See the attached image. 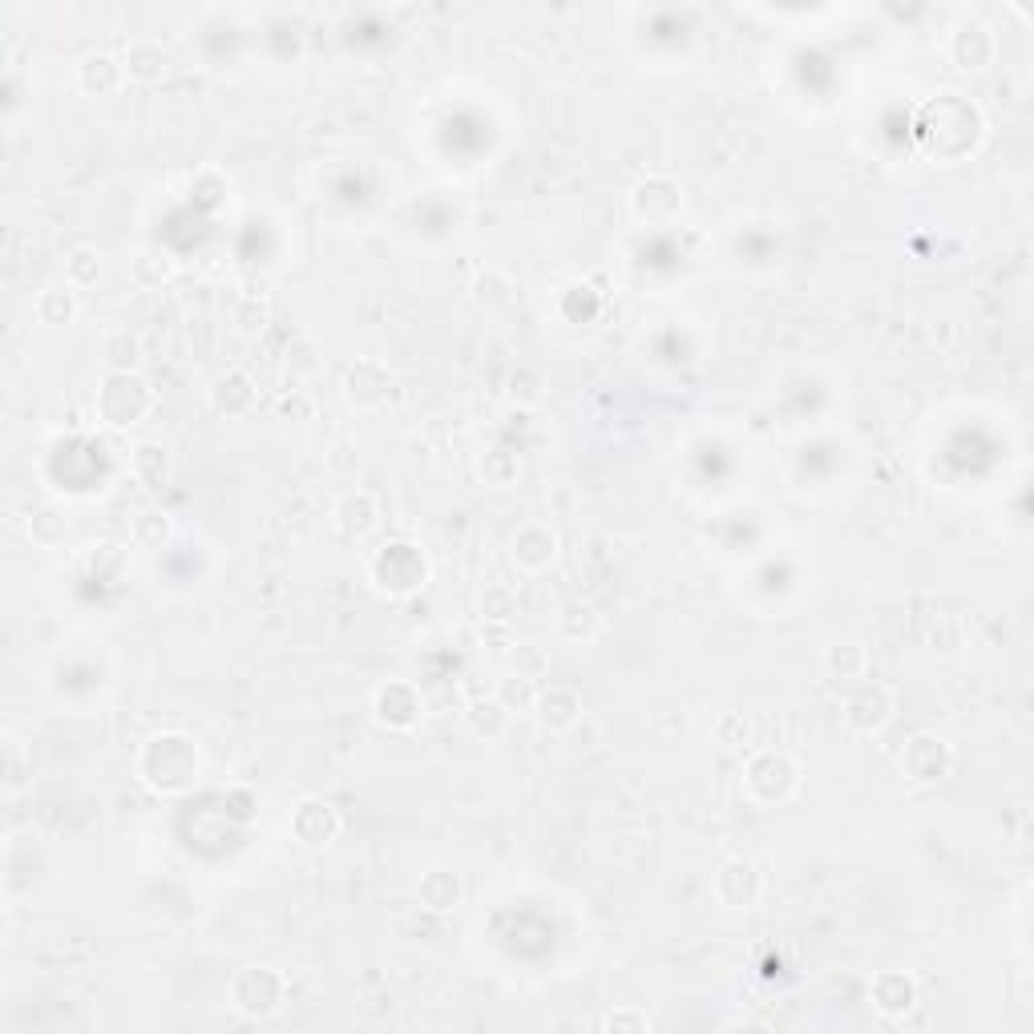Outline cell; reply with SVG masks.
I'll list each match as a JSON object with an SVG mask.
<instances>
[{
	"label": "cell",
	"mask_w": 1034,
	"mask_h": 1034,
	"mask_svg": "<svg viewBox=\"0 0 1034 1034\" xmlns=\"http://www.w3.org/2000/svg\"><path fill=\"white\" fill-rule=\"evenodd\" d=\"M914 1002H917V986L901 970L877 974V982H873V1006H877L885 1019H901L905 1011H914Z\"/></svg>",
	"instance_id": "obj_17"
},
{
	"label": "cell",
	"mask_w": 1034,
	"mask_h": 1034,
	"mask_svg": "<svg viewBox=\"0 0 1034 1034\" xmlns=\"http://www.w3.org/2000/svg\"><path fill=\"white\" fill-rule=\"evenodd\" d=\"M606 1026H611V1031H626V1026H631V1031H646V1026H651V1019H646V1014H639V1011H619V1014H611V1019H606Z\"/></svg>",
	"instance_id": "obj_37"
},
{
	"label": "cell",
	"mask_w": 1034,
	"mask_h": 1034,
	"mask_svg": "<svg viewBox=\"0 0 1034 1034\" xmlns=\"http://www.w3.org/2000/svg\"><path fill=\"white\" fill-rule=\"evenodd\" d=\"M994 53H999V41H994V33H990L986 24H974V21L962 24L950 41L953 65L966 73H982L986 65H994Z\"/></svg>",
	"instance_id": "obj_11"
},
{
	"label": "cell",
	"mask_w": 1034,
	"mask_h": 1034,
	"mask_svg": "<svg viewBox=\"0 0 1034 1034\" xmlns=\"http://www.w3.org/2000/svg\"><path fill=\"white\" fill-rule=\"evenodd\" d=\"M509 553H514L517 570H526V574H541V570H550L553 558H558V534H553L550 526L529 521V526H521L514 534V546H509Z\"/></svg>",
	"instance_id": "obj_9"
},
{
	"label": "cell",
	"mask_w": 1034,
	"mask_h": 1034,
	"mask_svg": "<svg viewBox=\"0 0 1034 1034\" xmlns=\"http://www.w3.org/2000/svg\"><path fill=\"white\" fill-rule=\"evenodd\" d=\"M953 768L950 743L938 740V736H917V740L905 743L901 752V772L914 780V784H938L946 780Z\"/></svg>",
	"instance_id": "obj_6"
},
{
	"label": "cell",
	"mask_w": 1034,
	"mask_h": 1034,
	"mask_svg": "<svg viewBox=\"0 0 1034 1034\" xmlns=\"http://www.w3.org/2000/svg\"><path fill=\"white\" fill-rule=\"evenodd\" d=\"M106 360L114 372H134L141 365V344L134 331H109L106 336Z\"/></svg>",
	"instance_id": "obj_27"
},
{
	"label": "cell",
	"mask_w": 1034,
	"mask_h": 1034,
	"mask_svg": "<svg viewBox=\"0 0 1034 1034\" xmlns=\"http://www.w3.org/2000/svg\"><path fill=\"white\" fill-rule=\"evenodd\" d=\"M170 534H175V526H170V514H162V509H141V514L134 517V526H129V541L146 553L162 550L166 541H170Z\"/></svg>",
	"instance_id": "obj_22"
},
{
	"label": "cell",
	"mask_w": 1034,
	"mask_h": 1034,
	"mask_svg": "<svg viewBox=\"0 0 1034 1034\" xmlns=\"http://www.w3.org/2000/svg\"><path fill=\"white\" fill-rule=\"evenodd\" d=\"M558 635L570 639V643H587V639H594L599 635V611L582 599L566 602L562 611H558Z\"/></svg>",
	"instance_id": "obj_23"
},
{
	"label": "cell",
	"mask_w": 1034,
	"mask_h": 1034,
	"mask_svg": "<svg viewBox=\"0 0 1034 1034\" xmlns=\"http://www.w3.org/2000/svg\"><path fill=\"white\" fill-rule=\"evenodd\" d=\"M122 82H126V65H122L114 53H89V57H82V65H77V85H82V94H89V97L114 94V89H122Z\"/></svg>",
	"instance_id": "obj_16"
},
{
	"label": "cell",
	"mask_w": 1034,
	"mask_h": 1034,
	"mask_svg": "<svg viewBox=\"0 0 1034 1034\" xmlns=\"http://www.w3.org/2000/svg\"><path fill=\"white\" fill-rule=\"evenodd\" d=\"M94 570H97V574H106V570H109V574H114V578H122V574H126V570H129L126 550H122V546H109V541H106V546H97V553H94Z\"/></svg>",
	"instance_id": "obj_35"
},
{
	"label": "cell",
	"mask_w": 1034,
	"mask_h": 1034,
	"mask_svg": "<svg viewBox=\"0 0 1034 1034\" xmlns=\"http://www.w3.org/2000/svg\"><path fill=\"white\" fill-rule=\"evenodd\" d=\"M509 667H514V675H521V679L538 683L541 675H546V667H550V658H546V651H541L538 643H517L514 655H509Z\"/></svg>",
	"instance_id": "obj_31"
},
{
	"label": "cell",
	"mask_w": 1034,
	"mask_h": 1034,
	"mask_svg": "<svg viewBox=\"0 0 1034 1034\" xmlns=\"http://www.w3.org/2000/svg\"><path fill=\"white\" fill-rule=\"evenodd\" d=\"M517 611H521V602H517L514 587L494 582V587L482 590V619H489V623H509Z\"/></svg>",
	"instance_id": "obj_28"
},
{
	"label": "cell",
	"mask_w": 1034,
	"mask_h": 1034,
	"mask_svg": "<svg viewBox=\"0 0 1034 1034\" xmlns=\"http://www.w3.org/2000/svg\"><path fill=\"white\" fill-rule=\"evenodd\" d=\"M292 833L295 841L304 848H324L336 841V833H340V812L331 809L328 800H316L307 796L295 804L292 812Z\"/></svg>",
	"instance_id": "obj_7"
},
{
	"label": "cell",
	"mask_w": 1034,
	"mask_h": 1034,
	"mask_svg": "<svg viewBox=\"0 0 1034 1034\" xmlns=\"http://www.w3.org/2000/svg\"><path fill=\"white\" fill-rule=\"evenodd\" d=\"M199 772V752L187 736H154L150 748L141 752V776L158 792H178Z\"/></svg>",
	"instance_id": "obj_1"
},
{
	"label": "cell",
	"mask_w": 1034,
	"mask_h": 1034,
	"mask_svg": "<svg viewBox=\"0 0 1034 1034\" xmlns=\"http://www.w3.org/2000/svg\"><path fill=\"white\" fill-rule=\"evenodd\" d=\"M29 534H33L41 546H57L65 538V517L57 509H36L33 521H29Z\"/></svg>",
	"instance_id": "obj_33"
},
{
	"label": "cell",
	"mask_w": 1034,
	"mask_h": 1034,
	"mask_svg": "<svg viewBox=\"0 0 1034 1034\" xmlns=\"http://www.w3.org/2000/svg\"><path fill=\"white\" fill-rule=\"evenodd\" d=\"M683 207V194L671 178H646L643 187L631 194V211H635L639 223L646 226H663L671 223Z\"/></svg>",
	"instance_id": "obj_8"
},
{
	"label": "cell",
	"mask_w": 1034,
	"mask_h": 1034,
	"mask_svg": "<svg viewBox=\"0 0 1034 1034\" xmlns=\"http://www.w3.org/2000/svg\"><path fill=\"white\" fill-rule=\"evenodd\" d=\"M482 473L494 489H509V485L517 482L521 465H517V457L509 453V449H489V453L482 457Z\"/></svg>",
	"instance_id": "obj_29"
},
{
	"label": "cell",
	"mask_w": 1034,
	"mask_h": 1034,
	"mask_svg": "<svg viewBox=\"0 0 1034 1034\" xmlns=\"http://www.w3.org/2000/svg\"><path fill=\"white\" fill-rule=\"evenodd\" d=\"M716 740L724 743V748H743V743L752 740V724H748V716H724L719 719Z\"/></svg>",
	"instance_id": "obj_34"
},
{
	"label": "cell",
	"mask_w": 1034,
	"mask_h": 1034,
	"mask_svg": "<svg viewBox=\"0 0 1034 1034\" xmlns=\"http://www.w3.org/2000/svg\"><path fill=\"white\" fill-rule=\"evenodd\" d=\"M231 994H235V1011L243 1019H271L283 1006L287 982L275 966H247V970H239Z\"/></svg>",
	"instance_id": "obj_3"
},
{
	"label": "cell",
	"mask_w": 1034,
	"mask_h": 1034,
	"mask_svg": "<svg viewBox=\"0 0 1034 1034\" xmlns=\"http://www.w3.org/2000/svg\"><path fill=\"white\" fill-rule=\"evenodd\" d=\"M377 521H380V509L368 494H348L340 506H336V526H340L348 538H365V534H372Z\"/></svg>",
	"instance_id": "obj_19"
},
{
	"label": "cell",
	"mask_w": 1034,
	"mask_h": 1034,
	"mask_svg": "<svg viewBox=\"0 0 1034 1034\" xmlns=\"http://www.w3.org/2000/svg\"><path fill=\"white\" fill-rule=\"evenodd\" d=\"M207 400H211L214 416L235 421V416H247L255 409V384H251L247 372H226V377H219L211 384V397Z\"/></svg>",
	"instance_id": "obj_14"
},
{
	"label": "cell",
	"mask_w": 1034,
	"mask_h": 1034,
	"mask_svg": "<svg viewBox=\"0 0 1034 1034\" xmlns=\"http://www.w3.org/2000/svg\"><path fill=\"white\" fill-rule=\"evenodd\" d=\"M97 275H102V258H97V251L77 247L70 258H65V283H70L73 292H77V287H89V283H97Z\"/></svg>",
	"instance_id": "obj_30"
},
{
	"label": "cell",
	"mask_w": 1034,
	"mask_h": 1034,
	"mask_svg": "<svg viewBox=\"0 0 1034 1034\" xmlns=\"http://www.w3.org/2000/svg\"><path fill=\"white\" fill-rule=\"evenodd\" d=\"M509 719V707L502 704V699H477V704L469 707V728L477 731V736H485V740H497L502 736V728H506Z\"/></svg>",
	"instance_id": "obj_26"
},
{
	"label": "cell",
	"mask_w": 1034,
	"mask_h": 1034,
	"mask_svg": "<svg viewBox=\"0 0 1034 1034\" xmlns=\"http://www.w3.org/2000/svg\"><path fill=\"white\" fill-rule=\"evenodd\" d=\"M421 905L424 909H433V914H449L453 905L461 901V877L449 869H433L421 877Z\"/></svg>",
	"instance_id": "obj_21"
},
{
	"label": "cell",
	"mask_w": 1034,
	"mask_h": 1034,
	"mask_svg": "<svg viewBox=\"0 0 1034 1034\" xmlns=\"http://www.w3.org/2000/svg\"><path fill=\"white\" fill-rule=\"evenodd\" d=\"M824 667L833 679H865V667H869V655L861 643H833L824 651Z\"/></svg>",
	"instance_id": "obj_25"
},
{
	"label": "cell",
	"mask_w": 1034,
	"mask_h": 1034,
	"mask_svg": "<svg viewBox=\"0 0 1034 1034\" xmlns=\"http://www.w3.org/2000/svg\"><path fill=\"white\" fill-rule=\"evenodd\" d=\"M175 258L166 255V251H141L134 263H129V275H134V283L138 287H146V292H154V287H162V283L175 279Z\"/></svg>",
	"instance_id": "obj_24"
},
{
	"label": "cell",
	"mask_w": 1034,
	"mask_h": 1034,
	"mask_svg": "<svg viewBox=\"0 0 1034 1034\" xmlns=\"http://www.w3.org/2000/svg\"><path fill=\"white\" fill-rule=\"evenodd\" d=\"M372 578H377V587L388 590V594H412L416 587H424L429 562H424V553L416 550V546L392 541V546H384V550L372 558Z\"/></svg>",
	"instance_id": "obj_4"
},
{
	"label": "cell",
	"mask_w": 1034,
	"mask_h": 1034,
	"mask_svg": "<svg viewBox=\"0 0 1034 1034\" xmlns=\"http://www.w3.org/2000/svg\"><path fill=\"white\" fill-rule=\"evenodd\" d=\"M538 397L541 392H538V377H534V372L521 368V372L509 377V400H517V404H534Z\"/></svg>",
	"instance_id": "obj_36"
},
{
	"label": "cell",
	"mask_w": 1034,
	"mask_h": 1034,
	"mask_svg": "<svg viewBox=\"0 0 1034 1034\" xmlns=\"http://www.w3.org/2000/svg\"><path fill=\"white\" fill-rule=\"evenodd\" d=\"M534 716H538V724L546 731H570L582 719V695L574 692V687H546V692H538V699H534Z\"/></svg>",
	"instance_id": "obj_12"
},
{
	"label": "cell",
	"mask_w": 1034,
	"mask_h": 1034,
	"mask_svg": "<svg viewBox=\"0 0 1034 1034\" xmlns=\"http://www.w3.org/2000/svg\"><path fill=\"white\" fill-rule=\"evenodd\" d=\"M497 699L509 707V711H534V699H538V692H534V683L521 679V675H509V679H502V687H497Z\"/></svg>",
	"instance_id": "obj_32"
},
{
	"label": "cell",
	"mask_w": 1034,
	"mask_h": 1034,
	"mask_svg": "<svg viewBox=\"0 0 1034 1034\" xmlns=\"http://www.w3.org/2000/svg\"><path fill=\"white\" fill-rule=\"evenodd\" d=\"M129 473H134V482L146 485V489H166V485H170V473H175L170 449H166L162 441H141V445L129 453Z\"/></svg>",
	"instance_id": "obj_15"
},
{
	"label": "cell",
	"mask_w": 1034,
	"mask_h": 1034,
	"mask_svg": "<svg viewBox=\"0 0 1034 1034\" xmlns=\"http://www.w3.org/2000/svg\"><path fill=\"white\" fill-rule=\"evenodd\" d=\"M122 65H126V77L138 85H154L162 82L166 73V53L162 45H154V41H129L126 45V57H122Z\"/></svg>",
	"instance_id": "obj_18"
},
{
	"label": "cell",
	"mask_w": 1034,
	"mask_h": 1034,
	"mask_svg": "<svg viewBox=\"0 0 1034 1034\" xmlns=\"http://www.w3.org/2000/svg\"><path fill=\"white\" fill-rule=\"evenodd\" d=\"M889 719H894V692L885 683H861L857 692L848 695L845 724L857 736H877Z\"/></svg>",
	"instance_id": "obj_5"
},
{
	"label": "cell",
	"mask_w": 1034,
	"mask_h": 1034,
	"mask_svg": "<svg viewBox=\"0 0 1034 1034\" xmlns=\"http://www.w3.org/2000/svg\"><path fill=\"white\" fill-rule=\"evenodd\" d=\"M33 312H36V319H41L45 328H65V324H73V316H77V295H73L70 283L45 287V292L36 295Z\"/></svg>",
	"instance_id": "obj_20"
},
{
	"label": "cell",
	"mask_w": 1034,
	"mask_h": 1034,
	"mask_svg": "<svg viewBox=\"0 0 1034 1034\" xmlns=\"http://www.w3.org/2000/svg\"><path fill=\"white\" fill-rule=\"evenodd\" d=\"M372 707H377V719L392 731H409L416 719H421V695L412 683H384L377 695H372Z\"/></svg>",
	"instance_id": "obj_10"
},
{
	"label": "cell",
	"mask_w": 1034,
	"mask_h": 1034,
	"mask_svg": "<svg viewBox=\"0 0 1034 1034\" xmlns=\"http://www.w3.org/2000/svg\"><path fill=\"white\" fill-rule=\"evenodd\" d=\"M344 397L352 400L356 409H377L380 400L388 397V372L377 360H356L344 372Z\"/></svg>",
	"instance_id": "obj_13"
},
{
	"label": "cell",
	"mask_w": 1034,
	"mask_h": 1034,
	"mask_svg": "<svg viewBox=\"0 0 1034 1034\" xmlns=\"http://www.w3.org/2000/svg\"><path fill=\"white\" fill-rule=\"evenodd\" d=\"M150 409H154V392L138 372H109L102 392H97V412H102L114 429L138 424Z\"/></svg>",
	"instance_id": "obj_2"
}]
</instances>
